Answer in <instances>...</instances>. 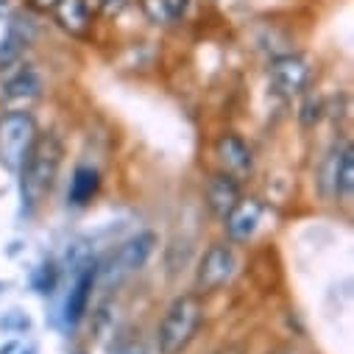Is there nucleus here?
Instances as JSON below:
<instances>
[{"label":"nucleus","mask_w":354,"mask_h":354,"mask_svg":"<svg viewBox=\"0 0 354 354\" xmlns=\"http://www.w3.org/2000/svg\"><path fill=\"white\" fill-rule=\"evenodd\" d=\"M62 156H64V148L56 134H37L26 162L17 170L20 173V198H23V209L28 215L50 193L56 176H59V167H62Z\"/></svg>","instance_id":"1"},{"label":"nucleus","mask_w":354,"mask_h":354,"mask_svg":"<svg viewBox=\"0 0 354 354\" xmlns=\"http://www.w3.org/2000/svg\"><path fill=\"white\" fill-rule=\"evenodd\" d=\"M198 324H201V296L182 293L179 299H173L156 329L159 354H179L193 340Z\"/></svg>","instance_id":"2"},{"label":"nucleus","mask_w":354,"mask_h":354,"mask_svg":"<svg viewBox=\"0 0 354 354\" xmlns=\"http://www.w3.org/2000/svg\"><path fill=\"white\" fill-rule=\"evenodd\" d=\"M37 134V120L28 109H9L0 115V165L17 173Z\"/></svg>","instance_id":"3"},{"label":"nucleus","mask_w":354,"mask_h":354,"mask_svg":"<svg viewBox=\"0 0 354 354\" xmlns=\"http://www.w3.org/2000/svg\"><path fill=\"white\" fill-rule=\"evenodd\" d=\"M156 248V234L153 232H140L129 240H123L104 262H98V279L104 282H123L126 277L137 274L148 257Z\"/></svg>","instance_id":"4"},{"label":"nucleus","mask_w":354,"mask_h":354,"mask_svg":"<svg viewBox=\"0 0 354 354\" xmlns=\"http://www.w3.org/2000/svg\"><path fill=\"white\" fill-rule=\"evenodd\" d=\"M237 268V259L232 245L226 243H212L204 257L198 259V268H196V296H209L218 288H223L232 274Z\"/></svg>","instance_id":"5"},{"label":"nucleus","mask_w":354,"mask_h":354,"mask_svg":"<svg viewBox=\"0 0 354 354\" xmlns=\"http://www.w3.org/2000/svg\"><path fill=\"white\" fill-rule=\"evenodd\" d=\"M95 282H98V262L86 259L75 271V279L70 282V290H67V299H64L62 315H64V326L67 329L78 326V321L86 315V307H90V296H93Z\"/></svg>","instance_id":"6"},{"label":"nucleus","mask_w":354,"mask_h":354,"mask_svg":"<svg viewBox=\"0 0 354 354\" xmlns=\"http://www.w3.org/2000/svg\"><path fill=\"white\" fill-rule=\"evenodd\" d=\"M271 86L279 98H293L304 93V86L310 81V64L299 53H288L271 62Z\"/></svg>","instance_id":"7"},{"label":"nucleus","mask_w":354,"mask_h":354,"mask_svg":"<svg viewBox=\"0 0 354 354\" xmlns=\"http://www.w3.org/2000/svg\"><path fill=\"white\" fill-rule=\"evenodd\" d=\"M215 156H218L223 173L234 176V179H240V176H248L251 167H254V153H251V148L237 134H223L215 142Z\"/></svg>","instance_id":"8"},{"label":"nucleus","mask_w":354,"mask_h":354,"mask_svg":"<svg viewBox=\"0 0 354 354\" xmlns=\"http://www.w3.org/2000/svg\"><path fill=\"white\" fill-rule=\"evenodd\" d=\"M226 221V234L234 243H245L248 237H254L259 221H262V204L257 198H240L234 204V209L223 218Z\"/></svg>","instance_id":"9"},{"label":"nucleus","mask_w":354,"mask_h":354,"mask_svg":"<svg viewBox=\"0 0 354 354\" xmlns=\"http://www.w3.org/2000/svg\"><path fill=\"white\" fill-rule=\"evenodd\" d=\"M240 201V185L234 176L229 173H215L209 185H207V207L212 209V215H218L221 221L234 209V204Z\"/></svg>","instance_id":"10"},{"label":"nucleus","mask_w":354,"mask_h":354,"mask_svg":"<svg viewBox=\"0 0 354 354\" xmlns=\"http://www.w3.org/2000/svg\"><path fill=\"white\" fill-rule=\"evenodd\" d=\"M53 17L67 34L81 37L90 28V3L86 0H56Z\"/></svg>","instance_id":"11"},{"label":"nucleus","mask_w":354,"mask_h":354,"mask_svg":"<svg viewBox=\"0 0 354 354\" xmlns=\"http://www.w3.org/2000/svg\"><path fill=\"white\" fill-rule=\"evenodd\" d=\"M101 187V173L90 165H78L75 173H73V179H70V190H67V198L73 207H84V204H90L95 198Z\"/></svg>","instance_id":"12"},{"label":"nucleus","mask_w":354,"mask_h":354,"mask_svg":"<svg viewBox=\"0 0 354 354\" xmlns=\"http://www.w3.org/2000/svg\"><path fill=\"white\" fill-rule=\"evenodd\" d=\"M39 93H42V78L31 67H23L6 84V98L9 101H34V98H39Z\"/></svg>","instance_id":"13"},{"label":"nucleus","mask_w":354,"mask_h":354,"mask_svg":"<svg viewBox=\"0 0 354 354\" xmlns=\"http://www.w3.org/2000/svg\"><path fill=\"white\" fill-rule=\"evenodd\" d=\"M354 196V151L351 145H346L337 153V170H335V198L340 201H351Z\"/></svg>","instance_id":"14"},{"label":"nucleus","mask_w":354,"mask_h":354,"mask_svg":"<svg viewBox=\"0 0 354 354\" xmlns=\"http://www.w3.org/2000/svg\"><path fill=\"white\" fill-rule=\"evenodd\" d=\"M56 282H59V268H56V265H53V262L39 265L37 274H34V288H37L39 293H53Z\"/></svg>","instance_id":"15"},{"label":"nucleus","mask_w":354,"mask_h":354,"mask_svg":"<svg viewBox=\"0 0 354 354\" xmlns=\"http://www.w3.org/2000/svg\"><path fill=\"white\" fill-rule=\"evenodd\" d=\"M140 6H142V15H145L153 26H167V23H170L165 0H140Z\"/></svg>","instance_id":"16"},{"label":"nucleus","mask_w":354,"mask_h":354,"mask_svg":"<svg viewBox=\"0 0 354 354\" xmlns=\"http://www.w3.org/2000/svg\"><path fill=\"white\" fill-rule=\"evenodd\" d=\"M28 326H31V318L20 310H12V313H6L3 318H0V329L3 332H23Z\"/></svg>","instance_id":"17"},{"label":"nucleus","mask_w":354,"mask_h":354,"mask_svg":"<svg viewBox=\"0 0 354 354\" xmlns=\"http://www.w3.org/2000/svg\"><path fill=\"white\" fill-rule=\"evenodd\" d=\"M165 6H167L170 23H179L187 15V9H190V0H165Z\"/></svg>","instance_id":"18"},{"label":"nucleus","mask_w":354,"mask_h":354,"mask_svg":"<svg viewBox=\"0 0 354 354\" xmlns=\"http://www.w3.org/2000/svg\"><path fill=\"white\" fill-rule=\"evenodd\" d=\"M101 3V12H104V17H118L131 0H98Z\"/></svg>","instance_id":"19"},{"label":"nucleus","mask_w":354,"mask_h":354,"mask_svg":"<svg viewBox=\"0 0 354 354\" xmlns=\"http://www.w3.org/2000/svg\"><path fill=\"white\" fill-rule=\"evenodd\" d=\"M31 3L39 9V12H53V6H56V0H31Z\"/></svg>","instance_id":"20"},{"label":"nucleus","mask_w":354,"mask_h":354,"mask_svg":"<svg viewBox=\"0 0 354 354\" xmlns=\"http://www.w3.org/2000/svg\"><path fill=\"white\" fill-rule=\"evenodd\" d=\"M118 354H148L142 346H129V348H123V351H118Z\"/></svg>","instance_id":"21"}]
</instances>
